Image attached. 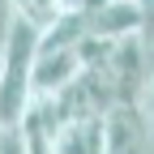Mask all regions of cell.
I'll return each instance as SVG.
<instances>
[{
  "label": "cell",
  "instance_id": "ba28073f",
  "mask_svg": "<svg viewBox=\"0 0 154 154\" xmlns=\"http://www.w3.org/2000/svg\"><path fill=\"white\" fill-rule=\"evenodd\" d=\"M0 154H26V141H22V133H17V124H5V137H0Z\"/></svg>",
  "mask_w": 154,
  "mask_h": 154
},
{
  "label": "cell",
  "instance_id": "52a82bcc",
  "mask_svg": "<svg viewBox=\"0 0 154 154\" xmlns=\"http://www.w3.org/2000/svg\"><path fill=\"white\" fill-rule=\"evenodd\" d=\"M13 5H17V13H22V17H30L34 26H47L60 9H69L64 0H13Z\"/></svg>",
  "mask_w": 154,
  "mask_h": 154
},
{
  "label": "cell",
  "instance_id": "277c9868",
  "mask_svg": "<svg viewBox=\"0 0 154 154\" xmlns=\"http://www.w3.org/2000/svg\"><path fill=\"white\" fill-rule=\"evenodd\" d=\"M86 26H90V34H99V38L141 34V5H137V0H107L103 9L86 13Z\"/></svg>",
  "mask_w": 154,
  "mask_h": 154
},
{
  "label": "cell",
  "instance_id": "9c48e42d",
  "mask_svg": "<svg viewBox=\"0 0 154 154\" xmlns=\"http://www.w3.org/2000/svg\"><path fill=\"white\" fill-rule=\"evenodd\" d=\"M0 137H5V124H0Z\"/></svg>",
  "mask_w": 154,
  "mask_h": 154
},
{
  "label": "cell",
  "instance_id": "5b68a950",
  "mask_svg": "<svg viewBox=\"0 0 154 154\" xmlns=\"http://www.w3.org/2000/svg\"><path fill=\"white\" fill-rule=\"evenodd\" d=\"M86 34H90L86 13H82V9H60L47 26H38V51H51V47H77Z\"/></svg>",
  "mask_w": 154,
  "mask_h": 154
},
{
  "label": "cell",
  "instance_id": "7a4b0ae2",
  "mask_svg": "<svg viewBox=\"0 0 154 154\" xmlns=\"http://www.w3.org/2000/svg\"><path fill=\"white\" fill-rule=\"evenodd\" d=\"M103 154H154V128L141 103H116L103 116Z\"/></svg>",
  "mask_w": 154,
  "mask_h": 154
},
{
  "label": "cell",
  "instance_id": "6da1fadb",
  "mask_svg": "<svg viewBox=\"0 0 154 154\" xmlns=\"http://www.w3.org/2000/svg\"><path fill=\"white\" fill-rule=\"evenodd\" d=\"M38 56V26L17 13L0 51V124H17L30 103V73Z\"/></svg>",
  "mask_w": 154,
  "mask_h": 154
},
{
  "label": "cell",
  "instance_id": "8992f818",
  "mask_svg": "<svg viewBox=\"0 0 154 154\" xmlns=\"http://www.w3.org/2000/svg\"><path fill=\"white\" fill-rule=\"evenodd\" d=\"M51 154H103V116H86V120H69L56 137Z\"/></svg>",
  "mask_w": 154,
  "mask_h": 154
},
{
  "label": "cell",
  "instance_id": "3957f363",
  "mask_svg": "<svg viewBox=\"0 0 154 154\" xmlns=\"http://www.w3.org/2000/svg\"><path fill=\"white\" fill-rule=\"evenodd\" d=\"M82 51L77 47H51L34 56V73H30V94H56L64 90L73 77H82Z\"/></svg>",
  "mask_w": 154,
  "mask_h": 154
}]
</instances>
